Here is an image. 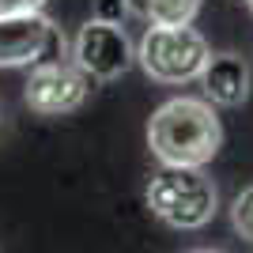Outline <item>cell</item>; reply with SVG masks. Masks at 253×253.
<instances>
[{"instance_id":"6da1fadb","label":"cell","mask_w":253,"mask_h":253,"mask_svg":"<svg viewBox=\"0 0 253 253\" xmlns=\"http://www.w3.org/2000/svg\"><path fill=\"white\" fill-rule=\"evenodd\" d=\"M219 117L208 98H170L151 114L148 144L163 167H197L219 151Z\"/></svg>"},{"instance_id":"7a4b0ae2","label":"cell","mask_w":253,"mask_h":253,"mask_svg":"<svg viewBox=\"0 0 253 253\" xmlns=\"http://www.w3.org/2000/svg\"><path fill=\"white\" fill-rule=\"evenodd\" d=\"M148 208L178 231H197L215 215V185L197 167H163L148 185Z\"/></svg>"},{"instance_id":"3957f363","label":"cell","mask_w":253,"mask_h":253,"mask_svg":"<svg viewBox=\"0 0 253 253\" xmlns=\"http://www.w3.org/2000/svg\"><path fill=\"white\" fill-rule=\"evenodd\" d=\"M136 61L159 84H189L201 80L204 64L211 61V49L204 34L193 27H148Z\"/></svg>"},{"instance_id":"277c9868","label":"cell","mask_w":253,"mask_h":253,"mask_svg":"<svg viewBox=\"0 0 253 253\" xmlns=\"http://www.w3.org/2000/svg\"><path fill=\"white\" fill-rule=\"evenodd\" d=\"M91 84L95 80L76 61H42L31 68V80H27V106L42 117L72 114L91 95Z\"/></svg>"},{"instance_id":"5b68a950","label":"cell","mask_w":253,"mask_h":253,"mask_svg":"<svg viewBox=\"0 0 253 253\" xmlns=\"http://www.w3.org/2000/svg\"><path fill=\"white\" fill-rule=\"evenodd\" d=\"M61 34L42 11L31 15H0V68L15 64H42L61 61Z\"/></svg>"},{"instance_id":"8992f818","label":"cell","mask_w":253,"mask_h":253,"mask_svg":"<svg viewBox=\"0 0 253 253\" xmlns=\"http://www.w3.org/2000/svg\"><path fill=\"white\" fill-rule=\"evenodd\" d=\"M136 61L128 34L114 19H91L76 34V64L91 80H117L128 72V64Z\"/></svg>"},{"instance_id":"52a82bcc","label":"cell","mask_w":253,"mask_h":253,"mask_svg":"<svg viewBox=\"0 0 253 253\" xmlns=\"http://www.w3.org/2000/svg\"><path fill=\"white\" fill-rule=\"evenodd\" d=\"M204 95L215 106H238L250 95V68L238 53H211V61L201 72Z\"/></svg>"},{"instance_id":"ba28073f","label":"cell","mask_w":253,"mask_h":253,"mask_svg":"<svg viewBox=\"0 0 253 253\" xmlns=\"http://www.w3.org/2000/svg\"><path fill=\"white\" fill-rule=\"evenodd\" d=\"M136 11L148 15L151 27H189L201 11V0H136Z\"/></svg>"},{"instance_id":"9c48e42d","label":"cell","mask_w":253,"mask_h":253,"mask_svg":"<svg viewBox=\"0 0 253 253\" xmlns=\"http://www.w3.org/2000/svg\"><path fill=\"white\" fill-rule=\"evenodd\" d=\"M231 223H234V231L242 234L246 242H253V185L234 197V204H231Z\"/></svg>"},{"instance_id":"30bf717a","label":"cell","mask_w":253,"mask_h":253,"mask_svg":"<svg viewBox=\"0 0 253 253\" xmlns=\"http://www.w3.org/2000/svg\"><path fill=\"white\" fill-rule=\"evenodd\" d=\"M45 0H0V15H31V11H42Z\"/></svg>"},{"instance_id":"8fae6325","label":"cell","mask_w":253,"mask_h":253,"mask_svg":"<svg viewBox=\"0 0 253 253\" xmlns=\"http://www.w3.org/2000/svg\"><path fill=\"white\" fill-rule=\"evenodd\" d=\"M197 253H215V250H197Z\"/></svg>"},{"instance_id":"7c38bea8","label":"cell","mask_w":253,"mask_h":253,"mask_svg":"<svg viewBox=\"0 0 253 253\" xmlns=\"http://www.w3.org/2000/svg\"><path fill=\"white\" fill-rule=\"evenodd\" d=\"M250 8H253V0H250Z\"/></svg>"},{"instance_id":"4fadbf2b","label":"cell","mask_w":253,"mask_h":253,"mask_svg":"<svg viewBox=\"0 0 253 253\" xmlns=\"http://www.w3.org/2000/svg\"><path fill=\"white\" fill-rule=\"evenodd\" d=\"M246 4H250V0H246Z\"/></svg>"}]
</instances>
